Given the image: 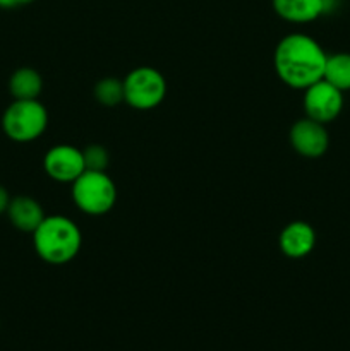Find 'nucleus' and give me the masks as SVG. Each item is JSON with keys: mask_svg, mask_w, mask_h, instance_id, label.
<instances>
[{"mask_svg": "<svg viewBox=\"0 0 350 351\" xmlns=\"http://www.w3.org/2000/svg\"><path fill=\"white\" fill-rule=\"evenodd\" d=\"M326 51L312 36L292 33L281 38L275 50V71L278 77L294 89H305L325 75Z\"/></svg>", "mask_w": 350, "mask_h": 351, "instance_id": "f257e3e1", "label": "nucleus"}, {"mask_svg": "<svg viewBox=\"0 0 350 351\" xmlns=\"http://www.w3.org/2000/svg\"><path fill=\"white\" fill-rule=\"evenodd\" d=\"M38 257L48 264H65L74 259L82 245L79 226L65 216H47L33 232Z\"/></svg>", "mask_w": 350, "mask_h": 351, "instance_id": "f03ea898", "label": "nucleus"}, {"mask_svg": "<svg viewBox=\"0 0 350 351\" xmlns=\"http://www.w3.org/2000/svg\"><path fill=\"white\" fill-rule=\"evenodd\" d=\"M48 112L38 99H14L2 117V129L16 143H31L47 130Z\"/></svg>", "mask_w": 350, "mask_h": 351, "instance_id": "7ed1b4c3", "label": "nucleus"}, {"mask_svg": "<svg viewBox=\"0 0 350 351\" xmlns=\"http://www.w3.org/2000/svg\"><path fill=\"white\" fill-rule=\"evenodd\" d=\"M72 199L82 213L102 216L113 208L117 201V187L105 171L86 170L72 182Z\"/></svg>", "mask_w": 350, "mask_h": 351, "instance_id": "20e7f679", "label": "nucleus"}, {"mask_svg": "<svg viewBox=\"0 0 350 351\" xmlns=\"http://www.w3.org/2000/svg\"><path fill=\"white\" fill-rule=\"evenodd\" d=\"M167 95L163 74L153 67H137L124 79V101L136 110H153Z\"/></svg>", "mask_w": 350, "mask_h": 351, "instance_id": "39448f33", "label": "nucleus"}, {"mask_svg": "<svg viewBox=\"0 0 350 351\" xmlns=\"http://www.w3.org/2000/svg\"><path fill=\"white\" fill-rule=\"evenodd\" d=\"M304 91V110L307 119L326 125L342 113L343 91H340L325 79L314 82Z\"/></svg>", "mask_w": 350, "mask_h": 351, "instance_id": "423d86ee", "label": "nucleus"}, {"mask_svg": "<svg viewBox=\"0 0 350 351\" xmlns=\"http://www.w3.org/2000/svg\"><path fill=\"white\" fill-rule=\"evenodd\" d=\"M45 171L51 180H57L65 184V182H75L86 171L84 156L82 151L69 144H58L54 146L43 160Z\"/></svg>", "mask_w": 350, "mask_h": 351, "instance_id": "0eeeda50", "label": "nucleus"}, {"mask_svg": "<svg viewBox=\"0 0 350 351\" xmlns=\"http://www.w3.org/2000/svg\"><path fill=\"white\" fill-rule=\"evenodd\" d=\"M292 147L305 158H319L328 151L329 136L325 123L312 119H302L292 125L290 130Z\"/></svg>", "mask_w": 350, "mask_h": 351, "instance_id": "6e6552de", "label": "nucleus"}, {"mask_svg": "<svg viewBox=\"0 0 350 351\" xmlns=\"http://www.w3.org/2000/svg\"><path fill=\"white\" fill-rule=\"evenodd\" d=\"M280 249L290 259H302L309 256L316 245V232L309 223L294 221L280 233Z\"/></svg>", "mask_w": 350, "mask_h": 351, "instance_id": "1a4fd4ad", "label": "nucleus"}, {"mask_svg": "<svg viewBox=\"0 0 350 351\" xmlns=\"http://www.w3.org/2000/svg\"><path fill=\"white\" fill-rule=\"evenodd\" d=\"M7 216H9L14 228L24 233H31V235L41 225V221L47 218L40 202L33 197H27V195H17V197L10 199Z\"/></svg>", "mask_w": 350, "mask_h": 351, "instance_id": "9d476101", "label": "nucleus"}, {"mask_svg": "<svg viewBox=\"0 0 350 351\" xmlns=\"http://www.w3.org/2000/svg\"><path fill=\"white\" fill-rule=\"evenodd\" d=\"M273 9L288 23H311L329 9V0H271Z\"/></svg>", "mask_w": 350, "mask_h": 351, "instance_id": "9b49d317", "label": "nucleus"}, {"mask_svg": "<svg viewBox=\"0 0 350 351\" xmlns=\"http://www.w3.org/2000/svg\"><path fill=\"white\" fill-rule=\"evenodd\" d=\"M43 89L40 72L31 67H21L10 75L9 91L14 99H38Z\"/></svg>", "mask_w": 350, "mask_h": 351, "instance_id": "f8f14e48", "label": "nucleus"}, {"mask_svg": "<svg viewBox=\"0 0 350 351\" xmlns=\"http://www.w3.org/2000/svg\"><path fill=\"white\" fill-rule=\"evenodd\" d=\"M323 79L338 88L340 91H350V53L340 51V53L328 55Z\"/></svg>", "mask_w": 350, "mask_h": 351, "instance_id": "ddd939ff", "label": "nucleus"}, {"mask_svg": "<svg viewBox=\"0 0 350 351\" xmlns=\"http://www.w3.org/2000/svg\"><path fill=\"white\" fill-rule=\"evenodd\" d=\"M95 98L103 106H117L124 101V81L105 77L95 86Z\"/></svg>", "mask_w": 350, "mask_h": 351, "instance_id": "4468645a", "label": "nucleus"}, {"mask_svg": "<svg viewBox=\"0 0 350 351\" xmlns=\"http://www.w3.org/2000/svg\"><path fill=\"white\" fill-rule=\"evenodd\" d=\"M82 156H84L86 170L105 171L108 167V151L100 144H91L82 149Z\"/></svg>", "mask_w": 350, "mask_h": 351, "instance_id": "2eb2a0df", "label": "nucleus"}, {"mask_svg": "<svg viewBox=\"0 0 350 351\" xmlns=\"http://www.w3.org/2000/svg\"><path fill=\"white\" fill-rule=\"evenodd\" d=\"M33 2L34 0H0V7H3V9H16V7H23Z\"/></svg>", "mask_w": 350, "mask_h": 351, "instance_id": "dca6fc26", "label": "nucleus"}, {"mask_svg": "<svg viewBox=\"0 0 350 351\" xmlns=\"http://www.w3.org/2000/svg\"><path fill=\"white\" fill-rule=\"evenodd\" d=\"M9 204H10L9 192L5 191V187H2V185H0V215H2V213H7Z\"/></svg>", "mask_w": 350, "mask_h": 351, "instance_id": "f3484780", "label": "nucleus"}]
</instances>
